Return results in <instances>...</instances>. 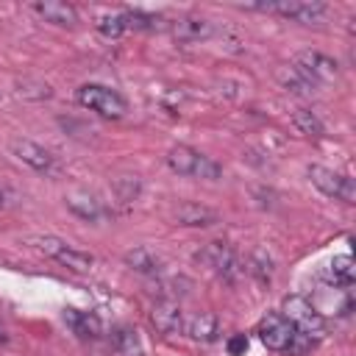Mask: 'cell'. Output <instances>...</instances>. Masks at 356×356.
Listing matches in <instances>:
<instances>
[{"instance_id":"24","label":"cell","mask_w":356,"mask_h":356,"mask_svg":"<svg viewBox=\"0 0 356 356\" xmlns=\"http://www.w3.org/2000/svg\"><path fill=\"white\" fill-rule=\"evenodd\" d=\"M314 345H317V339H314V337H309V334H303V331H298V328H295V334H292L289 345L284 348V353H286V356H306Z\"/></svg>"},{"instance_id":"18","label":"cell","mask_w":356,"mask_h":356,"mask_svg":"<svg viewBox=\"0 0 356 356\" xmlns=\"http://www.w3.org/2000/svg\"><path fill=\"white\" fill-rule=\"evenodd\" d=\"M64 200H67L70 211H75V214H78V217H83V220H97V217L103 214L100 200H95V197H92V195H86V192H72V195H67Z\"/></svg>"},{"instance_id":"15","label":"cell","mask_w":356,"mask_h":356,"mask_svg":"<svg viewBox=\"0 0 356 356\" xmlns=\"http://www.w3.org/2000/svg\"><path fill=\"white\" fill-rule=\"evenodd\" d=\"M64 320L67 325L78 334V337H100V320L92 314V312H78V309H67L64 312Z\"/></svg>"},{"instance_id":"7","label":"cell","mask_w":356,"mask_h":356,"mask_svg":"<svg viewBox=\"0 0 356 356\" xmlns=\"http://www.w3.org/2000/svg\"><path fill=\"white\" fill-rule=\"evenodd\" d=\"M36 248H39V250H44L50 259H56L58 264H64V267L75 270V273H86V270L92 267V261H95L89 253L70 248V245H67V242H61L58 236H39V239H36Z\"/></svg>"},{"instance_id":"10","label":"cell","mask_w":356,"mask_h":356,"mask_svg":"<svg viewBox=\"0 0 356 356\" xmlns=\"http://www.w3.org/2000/svg\"><path fill=\"white\" fill-rule=\"evenodd\" d=\"M11 153L22 161V164H28L33 172H42V175H47V172H53L56 170V161H53V156L42 147V145H36V142H28V139H14L11 142Z\"/></svg>"},{"instance_id":"8","label":"cell","mask_w":356,"mask_h":356,"mask_svg":"<svg viewBox=\"0 0 356 356\" xmlns=\"http://www.w3.org/2000/svg\"><path fill=\"white\" fill-rule=\"evenodd\" d=\"M248 8L250 11H273V14L289 17L303 25H314L328 14V8L323 3H259V6H248Z\"/></svg>"},{"instance_id":"25","label":"cell","mask_w":356,"mask_h":356,"mask_svg":"<svg viewBox=\"0 0 356 356\" xmlns=\"http://www.w3.org/2000/svg\"><path fill=\"white\" fill-rule=\"evenodd\" d=\"M261 284H267L270 281V275H273V261H270V256L264 253V250H259L253 259H250V267H248Z\"/></svg>"},{"instance_id":"23","label":"cell","mask_w":356,"mask_h":356,"mask_svg":"<svg viewBox=\"0 0 356 356\" xmlns=\"http://www.w3.org/2000/svg\"><path fill=\"white\" fill-rule=\"evenodd\" d=\"M125 28H128V25H125V14H106V17L97 19V31H100L103 36H108V39H117Z\"/></svg>"},{"instance_id":"26","label":"cell","mask_w":356,"mask_h":356,"mask_svg":"<svg viewBox=\"0 0 356 356\" xmlns=\"http://www.w3.org/2000/svg\"><path fill=\"white\" fill-rule=\"evenodd\" d=\"M161 19L153 17V14H145V11H125V25L128 28H156Z\"/></svg>"},{"instance_id":"27","label":"cell","mask_w":356,"mask_h":356,"mask_svg":"<svg viewBox=\"0 0 356 356\" xmlns=\"http://www.w3.org/2000/svg\"><path fill=\"white\" fill-rule=\"evenodd\" d=\"M117 189H120V200H134L136 192H139V181L131 178V175H125V178L117 184Z\"/></svg>"},{"instance_id":"22","label":"cell","mask_w":356,"mask_h":356,"mask_svg":"<svg viewBox=\"0 0 356 356\" xmlns=\"http://www.w3.org/2000/svg\"><path fill=\"white\" fill-rule=\"evenodd\" d=\"M278 81H281V86L286 89V92H292V95H312L317 86L312 83V81H306L298 70H292V67H286L281 75H278Z\"/></svg>"},{"instance_id":"21","label":"cell","mask_w":356,"mask_h":356,"mask_svg":"<svg viewBox=\"0 0 356 356\" xmlns=\"http://www.w3.org/2000/svg\"><path fill=\"white\" fill-rule=\"evenodd\" d=\"M114 348L120 350V356H142V345H139V337L134 328L128 325H120L114 331Z\"/></svg>"},{"instance_id":"20","label":"cell","mask_w":356,"mask_h":356,"mask_svg":"<svg viewBox=\"0 0 356 356\" xmlns=\"http://www.w3.org/2000/svg\"><path fill=\"white\" fill-rule=\"evenodd\" d=\"M292 125H295V131L298 134H303V136H323V122H320V117L314 114V111H309V108H298V111H292Z\"/></svg>"},{"instance_id":"2","label":"cell","mask_w":356,"mask_h":356,"mask_svg":"<svg viewBox=\"0 0 356 356\" xmlns=\"http://www.w3.org/2000/svg\"><path fill=\"white\" fill-rule=\"evenodd\" d=\"M197 261L206 264L211 273H217L225 284H236L242 278V273H245V264L239 261V256L225 242H209L197 253Z\"/></svg>"},{"instance_id":"29","label":"cell","mask_w":356,"mask_h":356,"mask_svg":"<svg viewBox=\"0 0 356 356\" xmlns=\"http://www.w3.org/2000/svg\"><path fill=\"white\" fill-rule=\"evenodd\" d=\"M14 200H17V195L8 186H0V209H8Z\"/></svg>"},{"instance_id":"6","label":"cell","mask_w":356,"mask_h":356,"mask_svg":"<svg viewBox=\"0 0 356 356\" xmlns=\"http://www.w3.org/2000/svg\"><path fill=\"white\" fill-rule=\"evenodd\" d=\"M309 181L328 197H337V200H345V203H353L356 200V186L348 175H339L328 167H320V164H312L309 167Z\"/></svg>"},{"instance_id":"16","label":"cell","mask_w":356,"mask_h":356,"mask_svg":"<svg viewBox=\"0 0 356 356\" xmlns=\"http://www.w3.org/2000/svg\"><path fill=\"white\" fill-rule=\"evenodd\" d=\"M125 264H128L131 270H136V273H145V275L161 273V259H159L153 250H147V248H134V250H128V253H125Z\"/></svg>"},{"instance_id":"3","label":"cell","mask_w":356,"mask_h":356,"mask_svg":"<svg viewBox=\"0 0 356 356\" xmlns=\"http://www.w3.org/2000/svg\"><path fill=\"white\" fill-rule=\"evenodd\" d=\"M284 317L298 328V331H303V334H309V337H314V339H320L323 334H325V320H323V314L312 306V300H306L303 295H289V298H284Z\"/></svg>"},{"instance_id":"11","label":"cell","mask_w":356,"mask_h":356,"mask_svg":"<svg viewBox=\"0 0 356 356\" xmlns=\"http://www.w3.org/2000/svg\"><path fill=\"white\" fill-rule=\"evenodd\" d=\"M150 323L159 334H178L184 331V312H181V303L178 300H159L150 312Z\"/></svg>"},{"instance_id":"9","label":"cell","mask_w":356,"mask_h":356,"mask_svg":"<svg viewBox=\"0 0 356 356\" xmlns=\"http://www.w3.org/2000/svg\"><path fill=\"white\" fill-rule=\"evenodd\" d=\"M259 339L264 342V348L270 350H284L295 334V325L284 317V314H267L261 323H259Z\"/></svg>"},{"instance_id":"5","label":"cell","mask_w":356,"mask_h":356,"mask_svg":"<svg viewBox=\"0 0 356 356\" xmlns=\"http://www.w3.org/2000/svg\"><path fill=\"white\" fill-rule=\"evenodd\" d=\"M292 70H298L306 81H312L314 86H320V83H331V81L337 78L339 64H337L331 56L320 53V50H303V53L295 56Z\"/></svg>"},{"instance_id":"12","label":"cell","mask_w":356,"mask_h":356,"mask_svg":"<svg viewBox=\"0 0 356 356\" xmlns=\"http://www.w3.org/2000/svg\"><path fill=\"white\" fill-rule=\"evenodd\" d=\"M184 331L195 342H214L220 337V320L211 312H200V314H195L184 323Z\"/></svg>"},{"instance_id":"17","label":"cell","mask_w":356,"mask_h":356,"mask_svg":"<svg viewBox=\"0 0 356 356\" xmlns=\"http://www.w3.org/2000/svg\"><path fill=\"white\" fill-rule=\"evenodd\" d=\"M175 220L181 225H214L217 222V211H211L206 206H197V203H184V206H178Z\"/></svg>"},{"instance_id":"4","label":"cell","mask_w":356,"mask_h":356,"mask_svg":"<svg viewBox=\"0 0 356 356\" xmlns=\"http://www.w3.org/2000/svg\"><path fill=\"white\" fill-rule=\"evenodd\" d=\"M78 103L81 106H86L89 111H97V114H103V117H122L125 111H128V106H125V100L114 92V89H108V86H100V83H86V86H81L78 89Z\"/></svg>"},{"instance_id":"19","label":"cell","mask_w":356,"mask_h":356,"mask_svg":"<svg viewBox=\"0 0 356 356\" xmlns=\"http://www.w3.org/2000/svg\"><path fill=\"white\" fill-rule=\"evenodd\" d=\"M328 281L334 286H350L353 284V259L348 253L331 259V264H328Z\"/></svg>"},{"instance_id":"14","label":"cell","mask_w":356,"mask_h":356,"mask_svg":"<svg viewBox=\"0 0 356 356\" xmlns=\"http://www.w3.org/2000/svg\"><path fill=\"white\" fill-rule=\"evenodd\" d=\"M33 11H36L42 19L56 22V25H75V22H78V11H75L70 3H61V0L33 3Z\"/></svg>"},{"instance_id":"13","label":"cell","mask_w":356,"mask_h":356,"mask_svg":"<svg viewBox=\"0 0 356 356\" xmlns=\"http://www.w3.org/2000/svg\"><path fill=\"white\" fill-rule=\"evenodd\" d=\"M172 36L178 42H200L211 36V22L200 17H181L172 22Z\"/></svg>"},{"instance_id":"28","label":"cell","mask_w":356,"mask_h":356,"mask_svg":"<svg viewBox=\"0 0 356 356\" xmlns=\"http://www.w3.org/2000/svg\"><path fill=\"white\" fill-rule=\"evenodd\" d=\"M245 350H248V337H245V334H236V337L228 339V353H231V356H239V353H245Z\"/></svg>"},{"instance_id":"30","label":"cell","mask_w":356,"mask_h":356,"mask_svg":"<svg viewBox=\"0 0 356 356\" xmlns=\"http://www.w3.org/2000/svg\"><path fill=\"white\" fill-rule=\"evenodd\" d=\"M8 337H6V331H3V325H0V342H6Z\"/></svg>"},{"instance_id":"1","label":"cell","mask_w":356,"mask_h":356,"mask_svg":"<svg viewBox=\"0 0 356 356\" xmlns=\"http://www.w3.org/2000/svg\"><path fill=\"white\" fill-rule=\"evenodd\" d=\"M167 164H170V170L178 172V175L206 178V181H214V178H220V172H222L217 161H211L209 156H203V153H197V150H192V147H186V145H175V147L167 153Z\"/></svg>"}]
</instances>
